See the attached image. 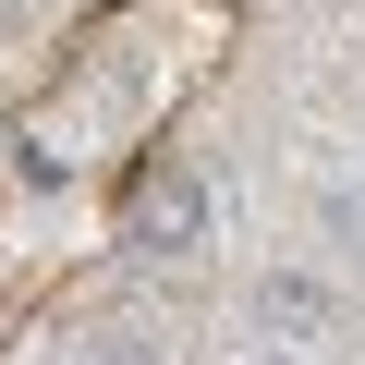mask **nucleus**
Masks as SVG:
<instances>
[{
	"label": "nucleus",
	"mask_w": 365,
	"mask_h": 365,
	"mask_svg": "<svg viewBox=\"0 0 365 365\" xmlns=\"http://www.w3.org/2000/svg\"><path fill=\"white\" fill-rule=\"evenodd\" d=\"M244 365H292V353H280V341H268V353H244Z\"/></svg>",
	"instance_id": "39448f33"
},
{
	"label": "nucleus",
	"mask_w": 365,
	"mask_h": 365,
	"mask_svg": "<svg viewBox=\"0 0 365 365\" xmlns=\"http://www.w3.org/2000/svg\"><path fill=\"white\" fill-rule=\"evenodd\" d=\"M256 317H268V329H329V292H317V280H292V268H280V280H268V292H256Z\"/></svg>",
	"instance_id": "f03ea898"
},
{
	"label": "nucleus",
	"mask_w": 365,
	"mask_h": 365,
	"mask_svg": "<svg viewBox=\"0 0 365 365\" xmlns=\"http://www.w3.org/2000/svg\"><path fill=\"white\" fill-rule=\"evenodd\" d=\"M329 232H341V244H365V170H341V195H329Z\"/></svg>",
	"instance_id": "20e7f679"
},
{
	"label": "nucleus",
	"mask_w": 365,
	"mask_h": 365,
	"mask_svg": "<svg viewBox=\"0 0 365 365\" xmlns=\"http://www.w3.org/2000/svg\"><path fill=\"white\" fill-rule=\"evenodd\" d=\"M134 244L146 256H195L207 244V170H146V195H134Z\"/></svg>",
	"instance_id": "f257e3e1"
},
{
	"label": "nucleus",
	"mask_w": 365,
	"mask_h": 365,
	"mask_svg": "<svg viewBox=\"0 0 365 365\" xmlns=\"http://www.w3.org/2000/svg\"><path fill=\"white\" fill-rule=\"evenodd\" d=\"M73 365H170V353H158V341H146V329H98V341H86V353H73Z\"/></svg>",
	"instance_id": "7ed1b4c3"
}]
</instances>
